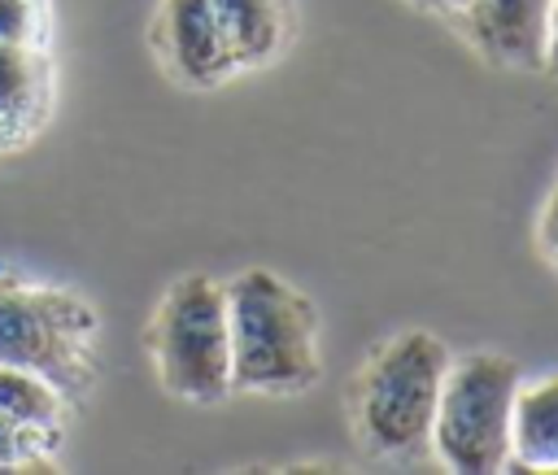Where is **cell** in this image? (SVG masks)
I'll list each match as a JSON object with an SVG mask.
<instances>
[{
  "instance_id": "8",
  "label": "cell",
  "mask_w": 558,
  "mask_h": 475,
  "mask_svg": "<svg viewBox=\"0 0 558 475\" xmlns=\"http://www.w3.org/2000/svg\"><path fill=\"white\" fill-rule=\"evenodd\" d=\"M52 100V70L44 48L0 39V144H22L39 131Z\"/></svg>"
},
{
  "instance_id": "14",
  "label": "cell",
  "mask_w": 558,
  "mask_h": 475,
  "mask_svg": "<svg viewBox=\"0 0 558 475\" xmlns=\"http://www.w3.org/2000/svg\"><path fill=\"white\" fill-rule=\"evenodd\" d=\"M541 244H545L549 257H558V192L549 196V205L541 214Z\"/></svg>"
},
{
  "instance_id": "5",
  "label": "cell",
  "mask_w": 558,
  "mask_h": 475,
  "mask_svg": "<svg viewBox=\"0 0 558 475\" xmlns=\"http://www.w3.org/2000/svg\"><path fill=\"white\" fill-rule=\"evenodd\" d=\"M153 357L166 392L209 405L231 392L227 292L209 275H183L166 288L153 318Z\"/></svg>"
},
{
  "instance_id": "12",
  "label": "cell",
  "mask_w": 558,
  "mask_h": 475,
  "mask_svg": "<svg viewBox=\"0 0 558 475\" xmlns=\"http://www.w3.org/2000/svg\"><path fill=\"white\" fill-rule=\"evenodd\" d=\"M44 26H48L44 0H0V39L39 48L44 44Z\"/></svg>"
},
{
  "instance_id": "13",
  "label": "cell",
  "mask_w": 558,
  "mask_h": 475,
  "mask_svg": "<svg viewBox=\"0 0 558 475\" xmlns=\"http://www.w3.org/2000/svg\"><path fill=\"white\" fill-rule=\"evenodd\" d=\"M52 449H57L52 440L31 436V431H22V427H13V423L0 418V471H26L31 458H44Z\"/></svg>"
},
{
  "instance_id": "3",
  "label": "cell",
  "mask_w": 558,
  "mask_h": 475,
  "mask_svg": "<svg viewBox=\"0 0 558 475\" xmlns=\"http://www.w3.org/2000/svg\"><path fill=\"white\" fill-rule=\"evenodd\" d=\"M519 383V362L501 353H466L458 362L449 357L427 436L449 471L493 475L510 462V414Z\"/></svg>"
},
{
  "instance_id": "7",
  "label": "cell",
  "mask_w": 558,
  "mask_h": 475,
  "mask_svg": "<svg viewBox=\"0 0 558 475\" xmlns=\"http://www.w3.org/2000/svg\"><path fill=\"white\" fill-rule=\"evenodd\" d=\"M157 39L166 48L170 70L192 87H214L235 70L214 0H166L157 17Z\"/></svg>"
},
{
  "instance_id": "2",
  "label": "cell",
  "mask_w": 558,
  "mask_h": 475,
  "mask_svg": "<svg viewBox=\"0 0 558 475\" xmlns=\"http://www.w3.org/2000/svg\"><path fill=\"white\" fill-rule=\"evenodd\" d=\"M0 362L35 370L65 401H78L96 379V309L0 266Z\"/></svg>"
},
{
  "instance_id": "1",
  "label": "cell",
  "mask_w": 558,
  "mask_h": 475,
  "mask_svg": "<svg viewBox=\"0 0 558 475\" xmlns=\"http://www.w3.org/2000/svg\"><path fill=\"white\" fill-rule=\"evenodd\" d=\"M227 292L231 388L305 392L318 379V309L270 270H244Z\"/></svg>"
},
{
  "instance_id": "4",
  "label": "cell",
  "mask_w": 558,
  "mask_h": 475,
  "mask_svg": "<svg viewBox=\"0 0 558 475\" xmlns=\"http://www.w3.org/2000/svg\"><path fill=\"white\" fill-rule=\"evenodd\" d=\"M449 349L432 331L388 340L357 379V427L375 453H414L432 436Z\"/></svg>"
},
{
  "instance_id": "10",
  "label": "cell",
  "mask_w": 558,
  "mask_h": 475,
  "mask_svg": "<svg viewBox=\"0 0 558 475\" xmlns=\"http://www.w3.org/2000/svg\"><path fill=\"white\" fill-rule=\"evenodd\" d=\"M235 65L270 61L288 35V0H214Z\"/></svg>"
},
{
  "instance_id": "15",
  "label": "cell",
  "mask_w": 558,
  "mask_h": 475,
  "mask_svg": "<svg viewBox=\"0 0 558 475\" xmlns=\"http://www.w3.org/2000/svg\"><path fill=\"white\" fill-rule=\"evenodd\" d=\"M545 65L558 74V0L549 4V39H545Z\"/></svg>"
},
{
  "instance_id": "9",
  "label": "cell",
  "mask_w": 558,
  "mask_h": 475,
  "mask_svg": "<svg viewBox=\"0 0 558 475\" xmlns=\"http://www.w3.org/2000/svg\"><path fill=\"white\" fill-rule=\"evenodd\" d=\"M510 453L523 466L558 471V375L519 383L510 414Z\"/></svg>"
},
{
  "instance_id": "11",
  "label": "cell",
  "mask_w": 558,
  "mask_h": 475,
  "mask_svg": "<svg viewBox=\"0 0 558 475\" xmlns=\"http://www.w3.org/2000/svg\"><path fill=\"white\" fill-rule=\"evenodd\" d=\"M61 414H65V397L48 379H39L35 370L0 362V418L4 423L57 444L61 440Z\"/></svg>"
},
{
  "instance_id": "6",
  "label": "cell",
  "mask_w": 558,
  "mask_h": 475,
  "mask_svg": "<svg viewBox=\"0 0 558 475\" xmlns=\"http://www.w3.org/2000/svg\"><path fill=\"white\" fill-rule=\"evenodd\" d=\"M549 4L554 0H466L458 13L471 44L488 61L514 70H545Z\"/></svg>"
}]
</instances>
